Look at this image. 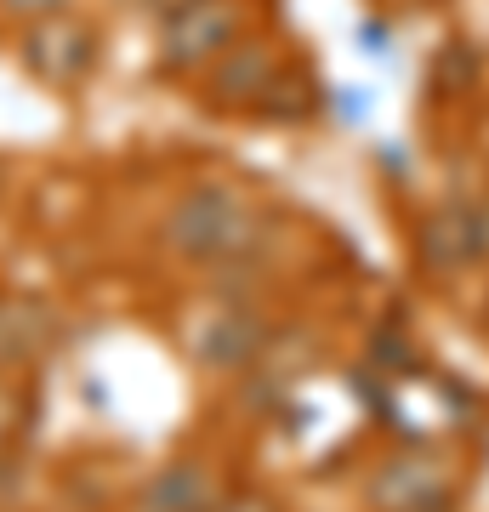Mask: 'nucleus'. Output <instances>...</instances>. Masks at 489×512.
<instances>
[{
  "instance_id": "nucleus-1",
  "label": "nucleus",
  "mask_w": 489,
  "mask_h": 512,
  "mask_svg": "<svg viewBox=\"0 0 489 512\" xmlns=\"http://www.w3.org/2000/svg\"><path fill=\"white\" fill-rule=\"evenodd\" d=\"M268 234V217L234 188H188L160 222L165 251L182 262H251Z\"/></svg>"
},
{
  "instance_id": "nucleus-2",
  "label": "nucleus",
  "mask_w": 489,
  "mask_h": 512,
  "mask_svg": "<svg viewBox=\"0 0 489 512\" xmlns=\"http://www.w3.org/2000/svg\"><path fill=\"white\" fill-rule=\"evenodd\" d=\"M97 29H91L80 12H52V18H35L23 23V40H18V57L23 69L35 74L46 92H80L97 69Z\"/></svg>"
},
{
  "instance_id": "nucleus-3",
  "label": "nucleus",
  "mask_w": 489,
  "mask_h": 512,
  "mask_svg": "<svg viewBox=\"0 0 489 512\" xmlns=\"http://www.w3.org/2000/svg\"><path fill=\"white\" fill-rule=\"evenodd\" d=\"M239 40L234 0H177L160 18V69L194 74L211 69V57Z\"/></svg>"
},
{
  "instance_id": "nucleus-4",
  "label": "nucleus",
  "mask_w": 489,
  "mask_h": 512,
  "mask_svg": "<svg viewBox=\"0 0 489 512\" xmlns=\"http://www.w3.org/2000/svg\"><path fill=\"white\" fill-rule=\"evenodd\" d=\"M273 74H279V57L268 46H228V52L211 57V74H205V97L217 103V109H256L262 92L273 86Z\"/></svg>"
},
{
  "instance_id": "nucleus-5",
  "label": "nucleus",
  "mask_w": 489,
  "mask_h": 512,
  "mask_svg": "<svg viewBox=\"0 0 489 512\" xmlns=\"http://www.w3.org/2000/svg\"><path fill=\"white\" fill-rule=\"evenodd\" d=\"M46 342H52L46 302H35V296H23V291H0V370L6 376L29 370L46 353Z\"/></svg>"
},
{
  "instance_id": "nucleus-6",
  "label": "nucleus",
  "mask_w": 489,
  "mask_h": 512,
  "mask_svg": "<svg viewBox=\"0 0 489 512\" xmlns=\"http://www.w3.org/2000/svg\"><path fill=\"white\" fill-rule=\"evenodd\" d=\"M256 348H262V319L245 313V308H222V313H211V325L200 330L194 359L211 365V370H234V365H245Z\"/></svg>"
},
{
  "instance_id": "nucleus-7",
  "label": "nucleus",
  "mask_w": 489,
  "mask_h": 512,
  "mask_svg": "<svg viewBox=\"0 0 489 512\" xmlns=\"http://www.w3.org/2000/svg\"><path fill=\"white\" fill-rule=\"evenodd\" d=\"M137 512H211V478L194 461H171L143 484Z\"/></svg>"
},
{
  "instance_id": "nucleus-8",
  "label": "nucleus",
  "mask_w": 489,
  "mask_h": 512,
  "mask_svg": "<svg viewBox=\"0 0 489 512\" xmlns=\"http://www.w3.org/2000/svg\"><path fill=\"white\" fill-rule=\"evenodd\" d=\"M438 478L421 467V461H387L376 478H370V507L376 512H410L421 495H433Z\"/></svg>"
},
{
  "instance_id": "nucleus-9",
  "label": "nucleus",
  "mask_w": 489,
  "mask_h": 512,
  "mask_svg": "<svg viewBox=\"0 0 489 512\" xmlns=\"http://www.w3.org/2000/svg\"><path fill=\"white\" fill-rule=\"evenodd\" d=\"M478 245H484V222L467 217V211H444L427 228V256H433L438 268H455V262L478 256Z\"/></svg>"
},
{
  "instance_id": "nucleus-10",
  "label": "nucleus",
  "mask_w": 489,
  "mask_h": 512,
  "mask_svg": "<svg viewBox=\"0 0 489 512\" xmlns=\"http://www.w3.org/2000/svg\"><path fill=\"white\" fill-rule=\"evenodd\" d=\"M23 433H29V393L0 370V456H6Z\"/></svg>"
},
{
  "instance_id": "nucleus-11",
  "label": "nucleus",
  "mask_w": 489,
  "mask_h": 512,
  "mask_svg": "<svg viewBox=\"0 0 489 512\" xmlns=\"http://www.w3.org/2000/svg\"><path fill=\"white\" fill-rule=\"evenodd\" d=\"M262 114H273V120H296V114H308V86L296 80L290 69L273 74V86L262 92V103H256Z\"/></svg>"
},
{
  "instance_id": "nucleus-12",
  "label": "nucleus",
  "mask_w": 489,
  "mask_h": 512,
  "mask_svg": "<svg viewBox=\"0 0 489 512\" xmlns=\"http://www.w3.org/2000/svg\"><path fill=\"white\" fill-rule=\"evenodd\" d=\"M74 0H0V12L12 23H35V18H52V12H69Z\"/></svg>"
},
{
  "instance_id": "nucleus-13",
  "label": "nucleus",
  "mask_w": 489,
  "mask_h": 512,
  "mask_svg": "<svg viewBox=\"0 0 489 512\" xmlns=\"http://www.w3.org/2000/svg\"><path fill=\"white\" fill-rule=\"evenodd\" d=\"M222 512H273V507H262V501H239V507H222Z\"/></svg>"
}]
</instances>
